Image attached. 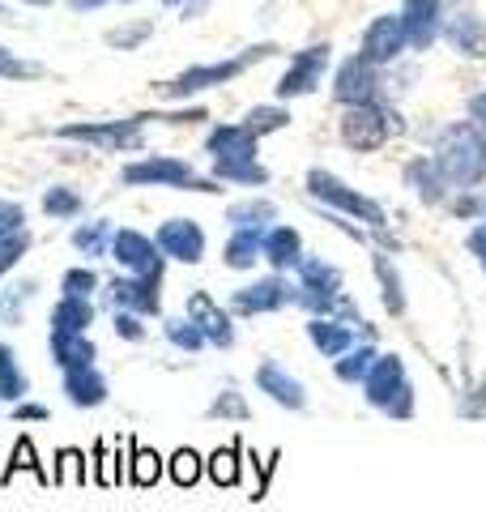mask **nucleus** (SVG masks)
Returning a JSON list of instances; mask_svg holds the SVG:
<instances>
[{"instance_id":"obj_5","label":"nucleus","mask_w":486,"mask_h":512,"mask_svg":"<svg viewBox=\"0 0 486 512\" xmlns=\"http://www.w3.org/2000/svg\"><path fill=\"white\" fill-rule=\"evenodd\" d=\"M307 197L320 201V205H329V210H342L350 218H359L367 231H384L388 227V214L380 210L376 201L363 197V192H354L346 180H337V175L324 171V167L307 171Z\"/></svg>"},{"instance_id":"obj_7","label":"nucleus","mask_w":486,"mask_h":512,"mask_svg":"<svg viewBox=\"0 0 486 512\" xmlns=\"http://www.w3.org/2000/svg\"><path fill=\"white\" fill-rule=\"evenodd\" d=\"M56 137L64 141H86L94 150H141L145 146V116H128V120H77L64 124Z\"/></svg>"},{"instance_id":"obj_40","label":"nucleus","mask_w":486,"mask_h":512,"mask_svg":"<svg viewBox=\"0 0 486 512\" xmlns=\"http://www.w3.org/2000/svg\"><path fill=\"white\" fill-rule=\"evenodd\" d=\"M18 470H30V474L39 478V483H52V478H47V470L39 466V457H35V444H30L26 436L18 440V448H13V461H9V470H5V483H9V478L18 474Z\"/></svg>"},{"instance_id":"obj_48","label":"nucleus","mask_w":486,"mask_h":512,"mask_svg":"<svg viewBox=\"0 0 486 512\" xmlns=\"http://www.w3.org/2000/svg\"><path fill=\"white\" fill-rule=\"evenodd\" d=\"M452 214L457 218H478V214H486V197H474V188H469L461 201H452Z\"/></svg>"},{"instance_id":"obj_37","label":"nucleus","mask_w":486,"mask_h":512,"mask_svg":"<svg viewBox=\"0 0 486 512\" xmlns=\"http://www.w3.org/2000/svg\"><path fill=\"white\" fill-rule=\"evenodd\" d=\"M209 419H235V423H248V402H243V393L235 384H226V389L214 397V406H209Z\"/></svg>"},{"instance_id":"obj_24","label":"nucleus","mask_w":486,"mask_h":512,"mask_svg":"<svg viewBox=\"0 0 486 512\" xmlns=\"http://www.w3.org/2000/svg\"><path fill=\"white\" fill-rule=\"evenodd\" d=\"M64 393L69 402L90 410V406H103L107 402V376L99 367H77V372H64Z\"/></svg>"},{"instance_id":"obj_17","label":"nucleus","mask_w":486,"mask_h":512,"mask_svg":"<svg viewBox=\"0 0 486 512\" xmlns=\"http://www.w3.org/2000/svg\"><path fill=\"white\" fill-rule=\"evenodd\" d=\"M256 137L248 124H218L214 133H209V141H205V150H209V158L214 163H252L256 158Z\"/></svg>"},{"instance_id":"obj_3","label":"nucleus","mask_w":486,"mask_h":512,"mask_svg":"<svg viewBox=\"0 0 486 512\" xmlns=\"http://www.w3.org/2000/svg\"><path fill=\"white\" fill-rule=\"evenodd\" d=\"M120 180L128 188H184V192H222V184L214 175H197V167L184 163V158L171 154H154L141 158V163H128L120 171Z\"/></svg>"},{"instance_id":"obj_28","label":"nucleus","mask_w":486,"mask_h":512,"mask_svg":"<svg viewBox=\"0 0 486 512\" xmlns=\"http://www.w3.org/2000/svg\"><path fill=\"white\" fill-rule=\"evenodd\" d=\"M295 274H299V286H307V291H342V269L320 261V256H303Z\"/></svg>"},{"instance_id":"obj_10","label":"nucleus","mask_w":486,"mask_h":512,"mask_svg":"<svg viewBox=\"0 0 486 512\" xmlns=\"http://www.w3.org/2000/svg\"><path fill=\"white\" fill-rule=\"evenodd\" d=\"M380 64H371L367 56H350L337 64L333 73V99L342 107H359V103H376L380 99Z\"/></svg>"},{"instance_id":"obj_1","label":"nucleus","mask_w":486,"mask_h":512,"mask_svg":"<svg viewBox=\"0 0 486 512\" xmlns=\"http://www.w3.org/2000/svg\"><path fill=\"white\" fill-rule=\"evenodd\" d=\"M435 167L444 171V180L452 188H478L486 180V128H478L474 120L448 124L440 137H435Z\"/></svg>"},{"instance_id":"obj_41","label":"nucleus","mask_w":486,"mask_h":512,"mask_svg":"<svg viewBox=\"0 0 486 512\" xmlns=\"http://www.w3.org/2000/svg\"><path fill=\"white\" fill-rule=\"evenodd\" d=\"M60 291H64V295H81V299H90L94 291H99V274H94L90 265L69 269V274L60 278Z\"/></svg>"},{"instance_id":"obj_46","label":"nucleus","mask_w":486,"mask_h":512,"mask_svg":"<svg viewBox=\"0 0 486 512\" xmlns=\"http://www.w3.org/2000/svg\"><path fill=\"white\" fill-rule=\"evenodd\" d=\"M26 227V210L18 201H0V239L13 235V231H22Z\"/></svg>"},{"instance_id":"obj_33","label":"nucleus","mask_w":486,"mask_h":512,"mask_svg":"<svg viewBox=\"0 0 486 512\" xmlns=\"http://www.w3.org/2000/svg\"><path fill=\"white\" fill-rule=\"evenodd\" d=\"M376 278H380V295H384V308H388V316H401L405 312V291H401V278H397V269H393V261L380 252L376 261Z\"/></svg>"},{"instance_id":"obj_6","label":"nucleus","mask_w":486,"mask_h":512,"mask_svg":"<svg viewBox=\"0 0 486 512\" xmlns=\"http://www.w3.org/2000/svg\"><path fill=\"white\" fill-rule=\"evenodd\" d=\"M393 128H401V120L393 116V107H384L380 99L342 111V141H346L354 154H371V150L388 146Z\"/></svg>"},{"instance_id":"obj_44","label":"nucleus","mask_w":486,"mask_h":512,"mask_svg":"<svg viewBox=\"0 0 486 512\" xmlns=\"http://www.w3.org/2000/svg\"><path fill=\"white\" fill-rule=\"evenodd\" d=\"M150 35H154V22H137V26H116V30H107V43H111V47H124V52H133V47H141Z\"/></svg>"},{"instance_id":"obj_36","label":"nucleus","mask_w":486,"mask_h":512,"mask_svg":"<svg viewBox=\"0 0 486 512\" xmlns=\"http://www.w3.org/2000/svg\"><path fill=\"white\" fill-rule=\"evenodd\" d=\"M209 478H214L218 487H235L239 483V444L218 448V453L209 457Z\"/></svg>"},{"instance_id":"obj_49","label":"nucleus","mask_w":486,"mask_h":512,"mask_svg":"<svg viewBox=\"0 0 486 512\" xmlns=\"http://www.w3.org/2000/svg\"><path fill=\"white\" fill-rule=\"evenodd\" d=\"M30 295H35V282H22V286H13V291L5 295V316H9V320H18V308H22V303H26Z\"/></svg>"},{"instance_id":"obj_11","label":"nucleus","mask_w":486,"mask_h":512,"mask_svg":"<svg viewBox=\"0 0 486 512\" xmlns=\"http://www.w3.org/2000/svg\"><path fill=\"white\" fill-rule=\"evenodd\" d=\"M111 261L124 265L128 274H141V278H162V269H167V256H158L154 239L133 231V227L111 235Z\"/></svg>"},{"instance_id":"obj_23","label":"nucleus","mask_w":486,"mask_h":512,"mask_svg":"<svg viewBox=\"0 0 486 512\" xmlns=\"http://www.w3.org/2000/svg\"><path fill=\"white\" fill-rule=\"evenodd\" d=\"M261 256L278 269V274H286V269H299L303 261V239L295 227H269L265 231V244H261Z\"/></svg>"},{"instance_id":"obj_2","label":"nucleus","mask_w":486,"mask_h":512,"mask_svg":"<svg viewBox=\"0 0 486 512\" xmlns=\"http://www.w3.org/2000/svg\"><path fill=\"white\" fill-rule=\"evenodd\" d=\"M273 52H278L273 43H256V47H243V52H239V56H231V60L192 64V69H184L180 77L162 82V86H158V94H162V99H192V94H205V90H214V86L235 82V77H243V73L252 69V64L269 60Z\"/></svg>"},{"instance_id":"obj_21","label":"nucleus","mask_w":486,"mask_h":512,"mask_svg":"<svg viewBox=\"0 0 486 512\" xmlns=\"http://www.w3.org/2000/svg\"><path fill=\"white\" fill-rule=\"evenodd\" d=\"M52 359L60 372H77V367H94V359H99V350H94V342L86 338V333H73V329H52Z\"/></svg>"},{"instance_id":"obj_55","label":"nucleus","mask_w":486,"mask_h":512,"mask_svg":"<svg viewBox=\"0 0 486 512\" xmlns=\"http://www.w3.org/2000/svg\"><path fill=\"white\" fill-rule=\"evenodd\" d=\"M162 5H171V9H184V5H188V0H162Z\"/></svg>"},{"instance_id":"obj_47","label":"nucleus","mask_w":486,"mask_h":512,"mask_svg":"<svg viewBox=\"0 0 486 512\" xmlns=\"http://www.w3.org/2000/svg\"><path fill=\"white\" fill-rule=\"evenodd\" d=\"M116 333H120L124 342H141V338H145L141 316H137V312H124V308H116Z\"/></svg>"},{"instance_id":"obj_39","label":"nucleus","mask_w":486,"mask_h":512,"mask_svg":"<svg viewBox=\"0 0 486 512\" xmlns=\"http://www.w3.org/2000/svg\"><path fill=\"white\" fill-rule=\"evenodd\" d=\"M56 461H60V466H56V483H77V487L90 483V466H86V457H81L77 448H64Z\"/></svg>"},{"instance_id":"obj_18","label":"nucleus","mask_w":486,"mask_h":512,"mask_svg":"<svg viewBox=\"0 0 486 512\" xmlns=\"http://www.w3.org/2000/svg\"><path fill=\"white\" fill-rule=\"evenodd\" d=\"M444 39L457 56L465 60H486V22L478 18L474 9H457L452 18L444 22Z\"/></svg>"},{"instance_id":"obj_45","label":"nucleus","mask_w":486,"mask_h":512,"mask_svg":"<svg viewBox=\"0 0 486 512\" xmlns=\"http://www.w3.org/2000/svg\"><path fill=\"white\" fill-rule=\"evenodd\" d=\"M162 474V461L158 453H145V448H133V483L137 487H154Z\"/></svg>"},{"instance_id":"obj_56","label":"nucleus","mask_w":486,"mask_h":512,"mask_svg":"<svg viewBox=\"0 0 486 512\" xmlns=\"http://www.w3.org/2000/svg\"><path fill=\"white\" fill-rule=\"evenodd\" d=\"M5 18H9V9H5V5H0V22H5Z\"/></svg>"},{"instance_id":"obj_27","label":"nucleus","mask_w":486,"mask_h":512,"mask_svg":"<svg viewBox=\"0 0 486 512\" xmlns=\"http://www.w3.org/2000/svg\"><path fill=\"white\" fill-rule=\"evenodd\" d=\"M278 218V205L273 201H261V197H252V201H239V205H231L226 210V227L231 231H243V227H269V222Z\"/></svg>"},{"instance_id":"obj_57","label":"nucleus","mask_w":486,"mask_h":512,"mask_svg":"<svg viewBox=\"0 0 486 512\" xmlns=\"http://www.w3.org/2000/svg\"><path fill=\"white\" fill-rule=\"evenodd\" d=\"M124 5H137V0H124Z\"/></svg>"},{"instance_id":"obj_43","label":"nucleus","mask_w":486,"mask_h":512,"mask_svg":"<svg viewBox=\"0 0 486 512\" xmlns=\"http://www.w3.org/2000/svg\"><path fill=\"white\" fill-rule=\"evenodd\" d=\"M171 478H175V487H192L201 478V457L192 453V448H180V453L171 457Z\"/></svg>"},{"instance_id":"obj_12","label":"nucleus","mask_w":486,"mask_h":512,"mask_svg":"<svg viewBox=\"0 0 486 512\" xmlns=\"http://www.w3.org/2000/svg\"><path fill=\"white\" fill-rule=\"evenodd\" d=\"M444 0H401V26L410 52H427L435 39H444Z\"/></svg>"},{"instance_id":"obj_50","label":"nucleus","mask_w":486,"mask_h":512,"mask_svg":"<svg viewBox=\"0 0 486 512\" xmlns=\"http://www.w3.org/2000/svg\"><path fill=\"white\" fill-rule=\"evenodd\" d=\"M465 248H469V252H474V256H478V265L486 269V218L478 222V227H474V231H469V235H465Z\"/></svg>"},{"instance_id":"obj_22","label":"nucleus","mask_w":486,"mask_h":512,"mask_svg":"<svg viewBox=\"0 0 486 512\" xmlns=\"http://www.w3.org/2000/svg\"><path fill=\"white\" fill-rule=\"evenodd\" d=\"M307 338H312V346L320 350L324 359H342L346 350L354 346V329L342 325L337 316H312L307 320Z\"/></svg>"},{"instance_id":"obj_25","label":"nucleus","mask_w":486,"mask_h":512,"mask_svg":"<svg viewBox=\"0 0 486 512\" xmlns=\"http://www.w3.org/2000/svg\"><path fill=\"white\" fill-rule=\"evenodd\" d=\"M265 231H269V227H265ZM265 231H261V227H243V231H231V239H226V248H222V261H226V269H252L256 261H261Z\"/></svg>"},{"instance_id":"obj_34","label":"nucleus","mask_w":486,"mask_h":512,"mask_svg":"<svg viewBox=\"0 0 486 512\" xmlns=\"http://www.w3.org/2000/svg\"><path fill=\"white\" fill-rule=\"evenodd\" d=\"M162 333H167V342H171L175 350H184V355H197V350L205 346V333L192 325L188 316H171L167 325H162Z\"/></svg>"},{"instance_id":"obj_42","label":"nucleus","mask_w":486,"mask_h":512,"mask_svg":"<svg viewBox=\"0 0 486 512\" xmlns=\"http://www.w3.org/2000/svg\"><path fill=\"white\" fill-rule=\"evenodd\" d=\"M26 248H30V231L22 227V231H13V235H5V239H0V278H5L9 274V269L13 265H18L22 261V256H26Z\"/></svg>"},{"instance_id":"obj_4","label":"nucleus","mask_w":486,"mask_h":512,"mask_svg":"<svg viewBox=\"0 0 486 512\" xmlns=\"http://www.w3.org/2000/svg\"><path fill=\"white\" fill-rule=\"evenodd\" d=\"M363 397L388 419H414V384L405 376V363L397 355H376L371 372L363 380Z\"/></svg>"},{"instance_id":"obj_14","label":"nucleus","mask_w":486,"mask_h":512,"mask_svg":"<svg viewBox=\"0 0 486 512\" xmlns=\"http://www.w3.org/2000/svg\"><path fill=\"white\" fill-rule=\"evenodd\" d=\"M154 244H158L162 256H171V261L197 265L205 256V231L192 218H171V222H162V227H158Z\"/></svg>"},{"instance_id":"obj_54","label":"nucleus","mask_w":486,"mask_h":512,"mask_svg":"<svg viewBox=\"0 0 486 512\" xmlns=\"http://www.w3.org/2000/svg\"><path fill=\"white\" fill-rule=\"evenodd\" d=\"M22 5H35V9H43V5H56V0H22Z\"/></svg>"},{"instance_id":"obj_31","label":"nucleus","mask_w":486,"mask_h":512,"mask_svg":"<svg viewBox=\"0 0 486 512\" xmlns=\"http://www.w3.org/2000/svg\"><path fill=\"white\" fill-rule=\"evenodd\" d=\"M111 222L107 218H94V222H81L73 231V248L86 252V256H111Z\"/></svg>"},{"instance_id":"obj_53","label":"nucleus","mask_w":486,"mask_h":512,"mask_svg":"<svg viewBox=\"0 0 486 512\" xmlns=\"http://www.w3.org/2000/svg\"><path fill=\"white\" fill-rule=\"evenodd\" d=\"M69 5H73L77 13H90V9H103V5H111V0H69Z\"/></svg>"},{"instance_id":"obj_8","label":"nucleus","mask_w":486,"mask_h":512,"mask_svg":"<svg viewBox=\"0 0 486 512\" xmlns=\"http://www.w3.org/2000/svg\"><path fill=\"white\" fill-rule=\"evenodd\" d=\"M329 60H333V43H312V47H303V52L290 56L286 64V73L278 77V99H303V94H312L320 82H324V73H329Z\"/></svg>"},{"instance_id":"obj_51","label":"nucleus","mask_w":486,"mask_h":512,"mask_svg":"<svg viewBox=\"0 0 486 512\" xmlns=\"http://www.w3.org/2000/svg\"><path fill=\"white\" fill-rule=\"evenodd\" d=\"M13 419H18V423H43V419H47V406L18 402V410H13Z\"/></svg>"},{"instance_id":"obj_19","label":"nucleus","mask_w":486,"mask_h":512,"mask_svg":"<svg viewBox=\"0 0 486 512\" xmlns=\"http://www.w3.org/2000/svg\"><path fill=\"white\" fill-rule=\"evenodd\" d=\"M256 384H261V393H269L273 402L286 406V410H303V406H307L303 384L290 376L282 363H273V359H265L261 367H256Z\"/></svg>"},{"instance_id":"obj_13","label":"nucleus","mask_w":486,"mask_h":512,"mask_svg":"<svg viewBox=\"0 0 486 512\" xmlns=\"http://www.w3.org/2000/svg\"><path fill=\"white\" fill-rule=\"evenodd\" d=\"M401 52H410V43H405V26H401V13H380V18H371L363 39H359V56H367L371 64H393L401 60Z\"/></svg>"},{"instance_id":"obj_32","label":"nucleus","mask_w":486,"mask_h":512,"mask_svg":"<svg viewBox=\"0 0 486 512\" xmlns=\"http://www.w3.org/2000/svg\"><path fill=\"white\" fill-rule=\"evenodd\" d=\"M26 393H30L26 372L18 367V359H13V350L0 346V402H22Z\"/></svg>"},{"instance_id":"obj_52","label":"nucleus","mask_w":486,"mask_h":512,"mask_svg":"<svg viewBox=\"0 0 486 512\" xmlns=\"http://www.w3.org/2000/svg\"><path fill=\"white\" fill-rule=\"evenodd\" d=\"M469 120H474L478 128H486V90H478L474 99H469Z\"/></svg>"},{"instance_id":"obj_20","label":"nucleus","mask_w":486,"mask_h":512,"mask_svg":"<svg viewBox=\"0 0 486 512\" xmlns=\"http://www.w3.org/2000/svg\"><path fill=\"white\" fill-rule=\"evenodd\" d=\"M405 184L414 188V197L423 205H444L448 188H452L444 180V171L435 167V158H410V163H405Z\"/></svg>"},{"instance_id":"obj_35","label":"nucleus","mask_w":486,"mask_h":512,"mask_svg":"<svg viewBox=\"0 0 486 512\" xmlns=\"http://www.w3.org/2000/svg\"><path fill=\"white\" fill-rule=\"evenodd\" d=\"M43 214L47 218H77L81 214V197H77L73 188H64V184L47 188L43 192Z\"/></svg>"},{"instance_id":"obj_16","label":"nucleus","mask_w":486,"mask_h":512,"mask_svg":"<svg viewBox=\"0 0 486 512\" xmlns=\"http://www.w3.org/2000/svg\"><path fill=\"white\" fill-rule=\"evenodd\" d=\"M188 320L205 333V342L209 346H235V325H231V316H226V308H218L214 299H209L205 291H192L188 295Z\"/></svg>"},{"instance_id":"obj_30","label":"nucleus","mask_w":486,"mask_h":512,"mask_svg":"<svg viewBox=\"0 0 486 512\" xmlns=\"http://www.w3.org/2000/svg\"><path fill=\"white\" fill-rule=\"evenodd\" d=\"M214 180L218 184L261 188V184H269V167L261 163V158H252V163H214Z\"/></svg>"},{"instance_id":"obj_38","label":"nucleus","mask_w":486,"mask_h":512,"mask_svg":"<svg viewBox=\"0 0 486 512\" xmlns=\"http://www.w3.org/2000/svg\"><path fill=\"white\" fill-rule=\"evenodd\" d=\"M243 124H248L256 137H269V133H278V128L290 124V111H286V107H252Z\"/></svg>"},{"instance_id":"obj_15","label":"nucleus","mask_w":486,"mask_h":512,"mask_svg":"<svg viewBox=\"0 0 486 512\" xmlns=\"http://www.w3.org/2000/svg\"><path fill=\"white\" fill-rule=\"evenodd\" d=\"M162 278H141V274H128V278H116L107 286L111 291V303L124 312H137V316H158L162 308Z\"/></svg>"},{"instance_id":"obj_26","label":"nucleus","mask_w":486,"mask_h":512,"mask_svg":"<svg viewBox=\"0 0 486 512\" xmlns=\"http://www.w3.org/2000/svg\"><path fill=\"white\" fill-rule=\"evenodd\" d=\"M94 325V299H81V295H60V303L52 308V329H73V333H86Z\"/></svg>"},{"instance_id":"obj_9","label":"nucleus","mask_w":486,"mask_h":512,"mask_svg":"<svg viewBox=\"0 0 486 512\" xmlns=\"http://www.w3.org/2000/svg\"><path fill=\"white\" fill-rule=\"evenodd\" d=\"M295 291H299V282H290L286 274H278V269H273L269 278H261V282H248V286H239V291L231 295V312H235V316L282 312L286 303H295Z\"/></svg>"},{"instance_id":"obj_29","label":"nucleus","mask_w":486,"mask_h":512,"mask_svg":"<svg viewBox=\"0 0 486 512\" xmlns=\"http://www.w3.org/2000/svg\"><path fill=\"white\" fill-rule=\"evenodd\" d=\"M376 355H380V350L371 346V342L350 346L346 355L337 359V367H333L337 380H342V384H363V380H367V372H371V363H376Z\"/></svg>"}]
</instances>
